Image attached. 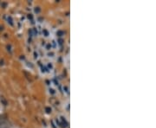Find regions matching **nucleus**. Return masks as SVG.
<instances>
[{
	"instance_id": "f257e3e1",
	"label": "nucleus",
	"mask_w": 156,
	"mask_h": 128,
	"mask_svg": "<svg viewBox=\"0 0 156 128\" xmlns=\"http://www.w3.org/2000/svg\"><path fill=\"white\" fill-rule=\"evenodd\" d=\"M5 119V117H4V116H0V125L4 123Z\"/></svg>"
}]
</instances>
